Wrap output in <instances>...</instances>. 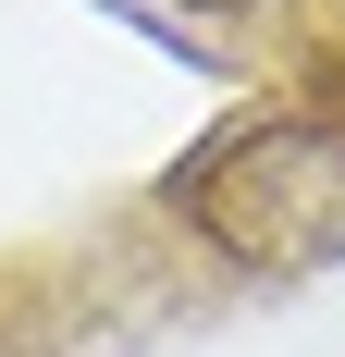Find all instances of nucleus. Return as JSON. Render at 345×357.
I'll use <instances>...</instances> for the list:
<instances>
[{"label":"nucleus","instance_id":"f257e3e1","mask_svg":"<svg viewBox=\"0 0 345 357\" xmlns=\"http://www.w3.org/2000/svg\"><path fill=\"white\" fill-rule=\"evenodd\" d=\"M161 210L185 222V247L247 271V284H296V271H345V99L284 86V99L210 123L172 160Z\"/></svg>","mask_w":345,"mask_h":357},{"label":"nucleus","instance_id":"f03ea898","mask_svg":"<svg viewBox=\"0 0 345 357\" xmlns=\"http://www.w3.org/2000/svg\"><path fill=\"white\" fill-rule=\"evenodd\" d=\"M172 13H210V25H222V13H259V0H172Z\"/></svg>","mask_w":345,"mask_h":357}]
</instances>
